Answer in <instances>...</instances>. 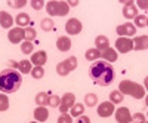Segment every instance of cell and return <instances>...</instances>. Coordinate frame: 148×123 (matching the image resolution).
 <instances>
[{
  "instance_id": "6da1fadb",
  "label": "cell",
  "mask_w": 148,
  "mask_h": 123,
  "mask_svg": "<svg viewBox=\"0 0 148 123\" xmlns=\"http://www.w3.org/2000/svg\"><path fill=\"white\" fill-rule=\"evenodd\" d=\"M89 76L92 79L93 83L99 85V86H110L114 82L116 77V71L114 67L111 65L107 61H95L93 64H90L89 67Z\"/></svg>"
},
{
  "instance_id": "7a4b0ae2",
  "label": "cell",
  "mask_w": 148,
  "mask_h": 123,
  "mask_svg": "<svg viewBox=\"0 0 148 123\" xmlns=\"http://www.w3.org/2000/svg\"><path fill=\"white\" fill-rule=\"evenodd\" d=\"M22 85V74L14 68L0 71V91L2 93H15Z\"/></svg>"
},
{
  "instance_id": "3957f363",
  "label": "cell",
  "mask_w": 148,
  "mask_h": 123,
  "mask_svg": "<svg viewBox=\"0 0 148 123\" xmlns=\"http://www.w3.org/2000/svg\"><path fill=\"white\" fill-rule=\"evenodd\" d=\"M119 91L123 95L132 96L135 100H142L145 96V88L136 82H132V80H121L119 83Z\"/></svg>"
},
{
  "instance_id": "277c9868",
  "label": "cell",
  "mask_w": 148,
  "mask_h": 123,
  "mask_svg": "<svg viewBox=\"0 0 148 123\" xmlns=\"http://www.w3.org/2000/svg\"><path fill=\"white\" fill-rule=\"evenodd\" d=\"M46 12L51 16H65L70 10V6L64 0H51L46 2Z\"/></svg>"
},
{
  "instance_id": "5b68a950",
  "label": "cell",
  "mask_w": 148,
  "mask_h": 123,
  "mask_svg": "<svg viewBox=\"0 0 148 123\" xmlns=\"http://www.w3.org/2000/svg\"><path fill=\"white\" fill-rule=\"evenodd\" d=\"M76 104V95L71 93V92H67L62 95V98H61V104H59V111L61 114H65L70 111V108Z\"/></svg>"
},
{
  "instance_id": "8992f818",
  "label": "cell",
  "mask_w": 148,
  "mask_h": 123,
  "mask_svg": "<svg viewBox=\"0 0 148 123\" xmlns=\"http://www.w3.org/2000/svg\"><path fill=\"white\" fill-rule=\"evenodd\" d=\"M136 27L133 25V22H125V24H121V25H119L116 28V33L119 37H132V36L136 34Z\"/></svg>"
},
{
  "instance_id": "52a82bcc",
  "label": "cell",
  "mask_w": 148,
  "mask_h": 123,
  "mask_svg": "<svg viewBox=\"0 0 148 123\" xmlns=\"http://www.w3.org/2000/svg\"><path fill=\"white\" fill-rule=\"evenodd\" d=\"M82 30H83V24L77 18H70L65 24V31L70 36H77V34L82 33Z\"/></svg>"
},
{
  "instance_id": "ba28073f",
  "label": "cell",
  "mask_w": 148,
  "mask_h": 123,
  "mask_svg": "<svg viewBox=\"0 0 148 123\" xmlns=\"http://www.w3.org/2000/svg\"><path fill=\"white\" fill-rule=\"evenodd\" d=\"M8 39L12 45H18L22 43L25 40V34H24V28L21 27H15V28H10L8 33Z\"/></svg>"
},
{
  "instance_id": "9c48e42d",
  "label": "cell",
  "mask_w": 148,
  "mask_h": 123,
  "mask_svg": "<svg viewBox=\"0 0 148 123\" xmlns=\"http://www.w3.org/2000/svg\"><path fill=\"white\" fill-rule=\"evenodd\" d=\"M133 49V40L129 37H117L116 40V51L121 54H127Z\"/></svg>"
},
{
  "instance_id": "30bf717a",
  "label": "cell",
  "mask_w": 148,
  "mask_h": 123,
  "mask_svg": "<svg viewBox=\"0 0 148 123\" xmlns=\"http://www.w3.org/2000/svg\"><path fill=\"white\" fill-rule=\"evenodd\" d=\"M116 111V108H114V104L111 102V101H104L101 102L99 105H98V110H96V113L99 117H110V116H113Z\"/></svg>"
},
{
  "instance_id": "8fae6325",
  "label": "cell",
  "mask_w": 148,
  "mask_h": 123,
  "mask_svg": "<svg viewBox=\"0 0 148 123\" xmlns=\"http://www.w3.org/2000/svg\"><path fill=\"white\" fill-rule=\"evenodd\" d=\"M114 117L117 123H130L132 122V114L127 107H119L114 111Z\"/></svg>"
},
{
  "instance_id": "7c38bea8",
  "label": "cell",
  "mask_w": 148,
  "mask_h": 123,
  "mask_svg": "<svg viewBox=\"0 0 148 123\" xmlns=\"http://www.w3.org/2000/svg\"><path fill=\"white\" fill-rule=\"evenodd\" d=\"M31 64H34L36 67H43L47 61V54L45 51H39V52H33L31 54Z\"/></svg>"
},
{
  "instance_id": "4fadbf2b",
  "label": "cell",
  "mask_w": 148,
  "mask_h": 123,
  "mask_svg": "<svg viewBox=\"0 0 148 123\" xmlns=\"http://www.w3.org/2000/svg\"><path fill=\"white\" fill-rule=\"evenodd\" d=\"M14 22H15V19H14V16H12L9 12H6V10H0V27L2 28H12V25H14Z\"/></svg>"
},
{
  "instance_id": "5bb4252c",
  "label": "cell",
  "mask_w": 148,
  "mask_h": 123,
  "mask_svg": "<svg viewBox=\"0 0 148 123\" xmlns=\"http://www.w3.org/2000/svg\"><path fill=\"white\" fill-rule=\"evenodd\" d=\"M148 49V36H136L133 39V51H147Z\"/></svg>"
},
{
  "instance_id": "9a60e30c",
  "label": "cell",
  "mask_w": 148,
  "mask_h": 123,
  "mask_svg": "<svg viewBox=\"0 0 148 123\" xmlns=\"http://www.w3.org/2000/svg\"><path fill=\"white\" fill-rule=\"evenodd\" d=\"M56 49L59 52H68L71 49V39L68 36H61L56 40Z\"/></svg>"
},
{
  "instance_id": "2e32d148",
  "label": "cell",
  "mask_w": 148,
  "mask_h": 123,
  "mask_svg": "<svg viewBox=\"0 0 148 123\" xmlns=\"http://www.w3.org/2000/svg\"><path fill=\"white\" fill-rule=\"evenodd\" d=\"M101 58H104V61H107V63H110V64L116 63L117 58H119V52L113 47H107L105 51H101Z\"/></svg>"
},
{
  "instance_id": "e0dca14e",
  "label": "cell",
  "mask_w": 148,
  "mask_h": 123,
  "mask_svg": "<svg viewBox=\"0 0 148 123\" xmlns=\"http://www.w3.org/2000/svg\"><path fill=\"white\" fill-rule=\"evenodd\" d=\"M123 16L127 19H135L138 16V8L135 6L133 2H130L129 5H125V8H123Z\"/></svg>"
},
{
  "instance_id": "ac0fdd59",
  "label": "cell",
  "mask_w": 148,
  "mask_h": 123,
  "mask_svg": "<svg viewBox=\"0 0 148 123\" xmlns=\"http://www.w3.org/2000/svg\"><path fill=\"white\" fill-rule=\"evenodd\" d=\"M34 120L36 122H39V123H43L49 119V110L46 107H37L34 110Z\"/></svg>"
},
{
  "instance_id": "d6986e66",
  "label": "cell",
  "mask_w": 148,
  "mask_h": 123,
  "mask_svg": "<svg viewBox=\"0 0 148 123\" xmlns=\"http://www.w3.org/2000/svg\"><path fill=\"white\" fill-rule=\"evenodd\" d=\"M15 22H16V25L24 28V27H30V22H31V18L28 14H25V12H21L19 15H16L15 18Z\"/></svg>"
},
{
  "instance_id": "ffe728a7",
  "label": "cell",
  "mask_w": 148,
  "mask_h": 123,
  "mask_svg": "<svg viewBox=\"0 0 148 123\" xmlns=\"http://www.w3.org/2000/svg\"><path fill=\"white\" fill-rule=\"evenodd\" d=\"M95 47L98 51H105L107 47H110V40L107 36H96L95 37Z\"/></svg>"
},
{
  "instance_id": "44dd1931",
  "label": "cell",
  "mask_w": 148,
  "mask_h": 123,
  "mask_svg": "<svg viewBox=\"0 0 148 123\" xmlns=\"http://www.w3.org/2000/svg\"><path fill=\"white\" fill-rule=\"evenodd\" d=\"M18 70L21 74H28V73H31L33 70V64H31V61L30 59H22L18 63Z\"/></svg>"
},
{
  "instance_id": "7402d4cb",
  "label": "cell",
  "mask_w": 148,
  "mask_h": 123,
  "mask_svg": "<svg viewBox=\"0 0 148 123\" xmlns=\"http://www.w3.org/2000/svg\"><path fill=\"white\" fill-rule=\"evenodd\" d=\"M84 58L88 59V61H92V63H95V61H98V59L101 58V51H98L96 47H90V49H88V51H86Z\"/></svg>"
},
{
  "instance_id": "603a6c76",
  "label": "cell",
  "mask_w": 148,
  "mask_h": 123,
  "mask_svg": "<svg viewBox=\"0 0 148 123\" xmlns=\"http://www.w3.org/2000/svg\"><path fill=\"white\" fill-rule=\"evenodd\" d=\"M83 111H84V104H80V102H76L71 108H70V116L71 117H80L83 116Z\"/></svg>"
},
{
  "instance_id": "cb8c5ba5",
  "label": "cell",
  "mask_w": 148,
  "mask_h": 123,
  "mask_svg": "<svg viewBox=\"0 0 148 123\" xmlns=\"http://www.w3.org/2000/svg\"><path fill=\"white\" fill-rule=\"evenodd\" d=\"M36 104H37V107H46L47 104H49V93H46V92H39L36 95Z\"/></svg>"
},
{
  "instance_id": "d4e9b609",
  "label": "cell",
  "mask_w": 148,
  "mask_h": 123,
  "mask_svg": "<svg viewBox=\"0 0 148 123\" xmlns=\"http://www.w3.org/2000/svg\"><path fill=\"white\" fill-rule=\"evenodd\" d=\"M110 101L113 102V104H121V101L125 100V95H123L119 89H116V91H111L110 92Z\"/></svg>"
},
{
  "instance_id": "484cf974",
  "label": "cell",
  "mask_w": 148,
  "mask_h": 123,
  "mask_svg": "<svg viewBox=\"0 0 148 123\" xmlns=\"http://www.w3.org/2000/svg\"><path fill=\"white\" fill-rule=\"evenodd\" d=\"M84 104H86V107H95L98 104V95L96 93H86L84 95Z\"/></svg>"
},
{
  "instance_id": "4316f807",
  "label": "cell",
  "mask_w": 148,
  "mask_h": 123,
  "mask_svg": "<svg viewBox=\"0 0 148 123\" xmlns=\"http://www.w3.org/2000/svg\"><path fill=\"white\" fill-rule=\"evenodd\" d=\"M53 21L51 19V18H43L42 21H40V28L43 30V31H52L53 30Z\"/></svg>"
},
{
  "instance_id": "83f0119b",
  "label": "cell",
  "mask_w": 148,
  "mask_h": 123,
  "mask_svg": "<svg viewBox=\"0 0 148 123\" xmlns=\"http://www.w3.org/2000/svg\"><path fill=\"white\" fill-rule=\"evenodd\" d=\"M24 34H25V42H33V40H36V37H37V31H36V28H33V27L24 28Z\"/></svg>"
},
{
  "instance_id": "f1b7e54d",
  "label": "cell",
  "mask_w": 148,
  "mask_h": 123,
  "mask_svg": "<svg viewBox=\"0 0 148 123\" xmlns=\"http://www.w3.org/2000/svg\"><path fill=\"white\" fill-rule=\"evenodd\" d=\"M33 51H34L33 42H25V40H24V42L21 43V52H22V54L28 55V54H33Z\"/></svg>"
},
{
  "instance_id": "f546056e",
  "label": "cell",
  "mask_w": 148,
  "mask_h": 123,
  "mask_svg": "<svg viewBox=\"0 0 148 123\" xmlns=\"http://www.w3.org/2000/svg\"><path fill=\"white\" fill-rule=\"evenodd\" d=\"M64 64L67 65V68L70 71H74L77 68V58L76 56H68L67 59H64Z\"/></svg>"
},
{
  "instance_id": "4dcf8cb0",
  "label": "cell",
  "mask_w": 148,
  "mask_h": 123,
  "mask_svg": "<svg viewBox=\"0 0 148 123\" xmlns=\"http://www.w3.org/2000/svg\"><path fill=\"white\" fill-rule=\"evenodd\" d=\"M56 73H58V76L65 77V76H68V74H70L71 71L67 68V65L64 64V61H62V63H59V64L56 65Z\"/></svg>"
},
{
  "instance_id": "1f68e13d",
  "label": "cell",
  "mask_w": 148,
  "mask_h": 123,
  "mask_svg": "<svg viewBox=\"0 0 148 123\" xmlns=\"http://www.w3.org/2000/svg\"><path fill=\"white\" fill-rule=\"evenodd\" d=\"M133 25L136 27V28H144L147 25V18L145 15H138L136 18L133 19Z\"/></svg>"
},
{
  "instance_id": "d6a6232c",
  "label": "cell",
  "mask_w": 148,
  "mask_h": 123,
  "mask_svg": "<svg viewBox=\"0 0 148 123\" xmlns=\"http://www.w3.org/2000/svg\"><path fill=\"white\" fill-rule=\"evenodd\" d=\"M31 76H33V79H36V80L42 79V77L45 76V68H43V67H33Z\"/></svg>"
},
{
  "instance_id": "836d02e7",
  "label": "cell",
  "mask_w": 148,
  "mask_h": 123,
  "mask_svg": "<svg viewBox=\"0 0 148 123\" xmlns=\"http://www.w3.org/2000/svg\"><path fill=\"white\" fill-rule=\"evenodd\" d=\"M9 108V98L6 93H0V111H6Z\"/></svg>"
},
{
  "instance_id": "e575fe53",
  "label": "cell",
  "mask_w": 148,
  "mask_h": 123,
  "mask_svg": "<svg viewBox=\"0 0 148 123\" xmlns=\"http://www.w3.org/2000/svg\"><path fill=\"white\" fill-rule=\"evenodd\" d=\"M8 5L10 8H14V9H21L27 5V0H9Z\"/></svg>"
},
{
  "instance_id": "d590c367",
  "label": "cell",
  "mask_w": 148,
  "mask_h": 123,
  "mask_svg": "<svg viewBox=\"0 0 148 123\" xmlns=\"http://www.w3.org/2000/svg\"><path fill=\"white\" fill-rule=\"evenodd\" d=\"M59 104H61V96H58V95H49V104L47 105H51L52 108H56V107H59Z\"/></svg>"
},
{
  "instance_id": "8d00e7d4",
  "label": "cell",
  "mask_w": 148,
  "mask_h": 123,
  "mask_svg": "<svg viewBox=\"0 0 148 123\" xmlns=\"http://www.w3.org/2000/svg\"><path fill=\"white\" fill-rule=\"evenodd\" d=\"M145 122H147L145 114H142V113H135V114L132 116V122H130V123H145Z\"/></svg>"
},
{
  "instance_id": "74e56055",
  "label": "cell",
  "mask_w": 148,
  "mask_h": 123,
  "mask_svg": "<svg viewBox=\"0 0 148 123\" xmlns=\"http://www.w3.org/2000/svg\"><path fill=\"white\" fill-rule=\"evenodd\" d=\"M30 5H31V8H33L34 10H40V9H43V8L46 6V3L43 2V0H31Z\"/></svg>"
},
{
  "instance_id": "f35d334b",
  "label": "cell",
  "mask_w": 148,
  "mask_h": 123,
  "mask_svg": "<svg viewBox=\"0 0 148 123\" xmlns=\"http://www.w3.org/2000/svg\"><path fill=\"white\" fill-rule=\"evenodd\" d=\"M56 123H73V117H71L68 113L61 114V116L58 117V122H56Z\"/></svg>"
},
{
  "instance_id": "ab89813d",
  "label": "cell",
  "mask_w": 148,
  "mask_h": 123,
  "mask_svg": "<svg viewBox=\"0 0 148 123\" xmlns=\"http://www.w3.org/2000/svg\"><path fill=\"white\" fill-rule=\"evenodd\" d=\"M135 5H138L136 8H139L142 10H148V0H138Z\"/></svg>"
},
{
  "instance_id": "60d3db41",
  "label": "cell",
  "mask_w": 148,
  "mask_h": 123,
  "mask_svg": "<svg viewBox=\"0 0 148 123\" xmlns=\"http://www.w3.org/2000/svg\"><path fill=\"white\" fill-rule=\"evenodd\" d=\"M76 123H90V119L88 117V116H80V117H77V122Z\"/></svg>"
},
{
  "instance_id": "b9f144b4",
  "label": "cell",
  "mask_w": 148,
  "mask_h": 123,
  "mask_svg": "<svg viewBox=\"0 0 148 123\" xmlns=\"http://www.w3.org/2000/svg\"><path fill=\"white\" fill-rule=\"evenodd\" d=\"M67 3H68V6H73V8L79 5V2H77V0H74V2H73V0H70V2H67Z\"/></svg>"
},
{
  "instance_id": "7bdbcfd3",
  "label": "cell",
  "mask_w": 148,
  "mask_h": 123,
  "mask_svg": "<svg viewBox=\"0 0 148 123\" xmlns=\"http://www.w3.org/2000/svg\"><path fill=\"white\" fill-rule=\"evenodd\" d=\"M144 88H145V91H148V76H147L145 80H144Z\"/></svg>"
},
{
  "instance_id": "ee69618b",
  "label": "cell",
  "mask_w": 148,
  "mask_h": 123,
  "mask_svg": "<svg viewBox=\"0 0 148 123\" xmlns=\"http://www.w3.org/2000/svg\"><path fill=\"white\" fill-rule=\"evenodd\" d=\"M145 105H147V107H148V95H147V96H145Z\"/></svg>"
},
{
  "instance_id": "f6af8a7d",
  "label": "cell",
  "mask_w": 148,
  "mask_h": 123,
  "mask_svg": "<svg viewBox=\"0 0 148 123\" xmlns=\"http://www.w3.org/2000/svg\"><path fill=\"white\" fill-rule=\"evenodd\" d=\"M147 27H148V16H147Z\"/></svg>"
},
{
  "instance_id": "bcb514c9",
  "label": "cell",
  "mask_w": 148,
  "mask_h": 123,
  "mask_svg": "<svg viewBox=\"0 0 148 123\" xmlns=\"http://www.w3.org/2000/svg\"><path fill=\"white\" fill-rule=\"evenodd\" d=\"M30 123H39V122H36V120H34V122H30Z\"/></svg>"
},
{
  "instance_id": "7dc6e473",
  "label": "cell",
  "mask_w": 148,
  "mask_h": 123,
  "mask_svg": "<svg viewBox=\"0 0 148 123\" xmlns=\"http://www.w3.org/2000/svg\"><path fill=\"white\" fill-rule=\"evenodd\" d=\"M147 120H148V113H147Z\"/></svg>"
}]
</instances>
